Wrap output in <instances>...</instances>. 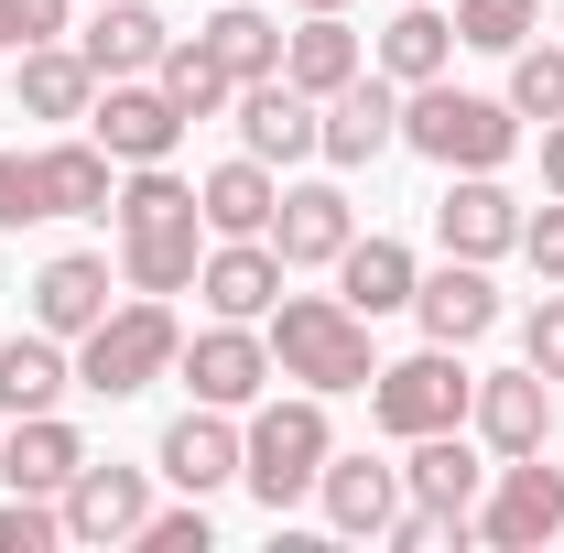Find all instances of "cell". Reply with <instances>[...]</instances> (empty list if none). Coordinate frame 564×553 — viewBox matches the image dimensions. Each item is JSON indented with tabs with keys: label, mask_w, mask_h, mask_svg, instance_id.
Wrapping results in <instances>:
<instances>
[{
	"label": "cell",
	"mask_w": 564,
	"mask_h": 553,
	"mask_svg": "<svg viewBox=\"0 0 564 553\" xmlns=\"http://www.w3.org/2000/svg\"><path fill=\"white\" fill-rule=\"evenodd\" d=\"M120 282L131 293H196V261H207V207H196V185L174 174V163H131L120 174Z\"/></svg>",
	"instance_id": "obj_1"
},
{
	"label": "cell",
	"mask_w": 564,
	"mask_h": 553,
	"mask_svg": "<svg viewBox=\"0 0 564 553\" xmlns=\"http://www.w3.org/2000/svg\"><path fill=\"white\" fill-rule=\"evenodd\" d=\"M261 337H272V369H282V380H304V391H326V402L380 380L369 315H358L348 293H282L272 315H261Z\"/></svg>",
	"instance_id": "obj_2"
},
{
	"label": "cell",
	"mask_w": 564,
	"mask_h": 553,
	"mask_svg": "<svg viewBox=\"0 0 564 553\" xmlns=\"http://www.w3.org/2000/svg\"><path fill=\"white\" fill-rule=\"evenodd\" d=\"M326 456H337L326 391H293V402H250V434H239V488H250V499H261L272 521L293 510V499H315Z\"/></svg>",
	"instance_id": "obj_3"
},
{
	"label": "cell",
	"mask_w": 564,
	"mask_h": 553,
	"mask_svg": "<svg viewBox=\"0 0 564 553\" xmlns=\"http://www.w3.org/2000/svg\"><path fill=\"white\" fill-rule=\"evenodd\" d=\"M402 141H413L423 163H445V174H499V163L521 152V109L423 76V87H402Z\"/></svg>",
	"instance_id": "obj_4"
},
{
	"label": "cell",
	"mask_w": 564,
	"mask_h": 553,
	"mask_svg": "<svg viewBox=\"0 0 564 553\" xmlns=\"http://www.w3.org/2000/svg\"><path fill=\"white\" fill-rule=\"evenodd\" d=\"M174 358H185L174 304H163V293H131V304H109V315L76 337V391L131 402V391H152V380H174Z\"/></svg>",
	"instance_id": "obj_5"
},
{
	"label": "cell",
	"mask_w": 564,
	"mask_h": 553,
	"mask_svg": "<svg viewBox=\"0 0 564 553\" xmlns=\"http://www.w3.org/2000/svg\"><path fill=\"white\" fill-rule=\"evenodd\" d=\"M478 402V369H467V347H434L423 337L413 358H380V380H369V423L380 434H445V423H467Z\"/></svg>",
	"instance_id": "obj_6"
},
{
	"label": "cell",
	"mask_w": 564,
	"mask_h": 553,
	"mask_svg": "<svg viewBox=\"0 0 564 553\" xmlns=\"http://www.w3.org/2000/svg\"><path fill=\"white\" fill-rule=\"evenodd\" d=\"M467 532L499 553H543L564 532V467H543V456H499L489 488H478V510H467Z\"/></svg>",
	"instance_id": "obj_7"
},
{
	"label": "cell",
	"mask_w": 564,
	"mask_h": 553,
	"mask_svg": "<svg viewBox=\"0 0 564 553\" xmlns=\"http://www.w3.org/2000/svg\"><path fill=\"white\" fill-rule=\"evenodd\" d=\"M174 369H185V391H196V402L250 413V402L272 391V337H261V326H239V315H207V326L185 337V358H174Z\"/></svg>",
	"instance_id": "obj_8"
},
{
	"label": "cell",
	"mask_w": 564,
	"mask_h": 553,
	"mask_svg": "<svg viewBox=\"0 0 564 553\" xmlns=\"http://www.w3.org/2000/svg\"><path fill=\"white\" fill-rule=\"evenodd\" d=\"M87 141H98L109 163H174L185 109H174L152 76H98V98H87Z\"/></svg>",
	"instance_id": "obj_9"
},
{
	"label": "cell",
	"mask_w": 564,
	"mask_h": 553,
	"mask_svg": "<svg viewBox=\"0 0 564 553\" xmlns=\"http://www.w3.org/2000/svg\"><path fill=\"white\" fill-rule=\"evenodd\" d=\"M228 109H239V152H261V163H304V152H326V98H304L293 76H250Z\"/></svg>",
	"instance_id": "obj_10"
},
{
	"label": "cell",
	"mask_w": 564,
	"mask_h": 553,
	"mask_svg": "<svg viewBox=\"0 0 564 553\" xmlns=\"http://www.w3.org/2000/svg\"><path fill=\"white\" fill-rule=\"evenodd\" d=\"M467 423H478L489 456H543V445H554V380H543L532 358H521V369H489L478 402H467Z\"/></svg>",
	"instance_id": "obj_11"
},
{
	"label": "cell",
	"mask_w": 564,
	"mask_h": 553,
	"mask_svg": "<svg viewBox=\"0 0 564 553\" xmlns=\"http://www.w3.org/2000/svg\"><path fill=\"white\" fill-rule=\"evenodd\" d=\"M66 543H141V521H152V467H76L66 478Z\"/></svg>",
	"instance_id": "obj_12"
},
{
	"label": "cell",
	"mask_w": 564,
	"mask_h": 553,
	"mask_svg": "<svg viewBox=\"0 0 564 553\" xmlns=\"http://www.w3.org/2000/svg\"><path fill=\"white\" fill-rule=\"evenodd\" d=\"M434 239H445V261H499V250H521V196L499 174H456L434 196Z\"/></svg>",
	"instance_id": "obj_13"
},
{
	"label": "cell",
	"mask_w": 564,
	"mask_h": 553,
	"mask_svg": "<svg viewBox=\"0 0 564 553\" xmlns=\"http://www.w3.org/2000/svg\"><path fill=\"white\" fill-rule=\"evenodd\" d=\"M391 141H402V87H391L380 66H358L348 87L326 98V163H337V174H358V163H380Z\"/></svg>",
	"instance_id": "obj_14"
},
{
	"label": "cell",
	"mask_w": 564,
	"mask_h": 553,
	"mask_svg": "<svg viewBox=\"0 0 564 553\" xmlns=\"http://www.w3.org/2000/svg\"><path fill=\"white\" fill-rule=\"evenodd\" d=\"M478 488H489V456L467 445V423L413 434V467H402V499H413V510H434V521H467V510H478Z\"/></svg>",
	"instance_id": "obj_15"
},
{
	"label": "cell",
	"mask_w": 564,
	"mask_h": 553,
	"mask_svg": "<svg viewBox=\"0 0 564 553\" xmlns=\"http://www.w3.org/2000/svg\"><path fill=\"white\" fill-rule=\"evenodd\" d=\"M152 467L185 488V499H217V488L239 478V423L217 413V402H196V413L163 423V445H152Z\"/></svg>",
	"instance_id": "obj_16"
},
{
	"label": "cell",
	"mask_w": 564,
	"mask_h": 553,
	"mask_svg": "<svg viewBox=\"0 0 564 553\" xmlns=\"http://www.w3.org/2000/svg\"><path fill=\"white\" fill-rule=\"evenodd\" d=\"M76 467H87V434L66 413H22L0 434V488H22V499H66Z\"/></svg>",
	"instance_id": "obj_17"
},
{
	"label": "cell",
	"mask_w": 564,
	"mask_h": 553,
	"mask_svg": "<svg viewBox=\"0 0 564 553\" xmlns=\"http://www.w3.org/2000/svg\"><path fill=\"white\" fill-rule=\"evenodd\" d=\"M413 315H423V337H434V347H478V337L499 326L489 261H445V272H423V282H413Z\"/></svg>",
	"instance_id": "obj_18"
},
{
	"label": "cell",
	"mask_w": 564,
	"mask_h": 553,
	"mask_svg": "<svg viewBox=\"0 0 564 553\" xmlns=\"http://www.w3.org/2000/svg\"><path fill=\"white\" fill-rule=\"evenodd\" d=\"M196 293H207V315L261 326V315L282 304V250H272V239H217L207 261H196Z\"/></svg>",
	"instance_id": "obj_19"
},
{
	"label": "cell",
	"mask_w": 564,
	"mask_h": 553,
	"mask_svg": "<svg viewBox=\"0 0 564 553\" xmlns=\"http://www.w3.org/2000/svg\"><path fill=\"white\" fill-rule=\"evenodd\" d=\"M348 239H358L348 185H282V207H272V250H282V272H315V261H337Z\"/></svg>",
	"instance_id": "obj_20"
},
{
	"label": "cell",
	"mask_w": 564,
	"mask_h": 553,
	"mask_svg": "<svg viewBox=\"0 0 564 553\" xmlns=\"http://www.w3.org/2000/svg\"><path fill=\"white\" fill-rule=\"evenodd\" d=\"M163 44H174V22H163L152 0H98L87 33H76V55H87L98 76H152V66H163Z\"/></svg>",
	"instance_id": "obj_21"
},
{
	"label": "cell",
	"mask_w": 564,
	"mask_h": 553,
	"mask_svg": "<svg viewBox=\"0 0 564 553\" xmlns=\"http://www.w3.org/2000/svg\"><path fill=\"white\" fill-rule=\"evenodd\" d=\"M196 207H207V239H272L282 174L261 163V152H239V163H217V174H196Z\"/></svg>",
	"instance_id": "obj_22"
},
{
	"label": "cell",
	"mask_w": 564,
	"mask_h": 553,
	"mask_svg": "<svg viewBox=\"0 0 564 553\" xmlns=\"http://www.w3.org/2000/svg\"><path fill=\"white\" fill-rule=\"evenodd\" d=\"M315 499H326V521H337L348 543H380L391 510H402V467H380V456H326Z\"/></svg>",
	"instance_id": "obj_23"
},
{
	"label": "cell",
	"mask_w": 564,
	"mask_h": 553,
	"mask_svg": "<svg viewBox=\"0 0 564 553\" xmlns=\"http://www.w3.org/2000/svg\"><path fill=\"white\" fill-rule=\"evenodd\" d=\"M33 196H44V217H109L120 163H109L98 141H44V152H33Z\"/></svg>",
	"instance_id": "obj_24"
},
{
	"label": "cell",
	"mask_w": 564,
	"mask_h": 553,
	"mask_svg": "<svg viewBox=\"0 0 564 553\" xmlns=\"http://www.w3.org/2000/svg\"><path fill=\"white\" fill-rule=\"evenodd\" d=\"M109 315V261L98 250H55L44 272H33V326L44 337H87Z\"/></svg>",
	"instance_id": "obj_25"
},
{
	"label": "cell",
	"mask_w": 564,
	"mask_h": 553,
	"mask_svg": "<svg viewBox=\"0 0 564 553\" xmlns=\"http://www.w3.org/2000/svg\"><path fill=\"white\" fill-rule=\"evenodd\" d=\"M358 66H369V44L348 33V11H304V22L282 33V76H293L304 98H337Z\"/></svg>",
	"instance_id": "obj_26"
},
{
	"label": "cell",
	"mask_w": 564,
	"mask_h": 553,
	"mask_svg": "<svg viewBox=\"0 0 564 553\" xmlns=\"http://www.w3.org/2000/svg\"><path fill=\"white\" fill-rule=\"evenodd\" d=\"M66 391H76L66 337H44V326H33V337H0V413H11V423H22V413H55Z\"/></svg>",
	"instance_id": "obj_27"
},
{
	"label": "cell",
	"mask_w": 564,
	"mask_h": 553,
	"mask_svg": "<svg viewBox=\"0 0 564 553\" xmlns=\"http://www.w3.org/2000/svg\"><path fill=\"white\" fill-rule=\"evenodd\" d=\"M456 55V11H434V0H402L391 22H380V76L391 87H423V76H445Z\"/></svg>",
	"instance_id": "obj_28"
},
{
	"label": "cell",
	"mask_w": 564,
	"mask_h": 553,
	"mask_svg": "<svg viewBox=\"0 0 564 553\" xmlns=\"http://www.w3.org/2000/svg\"><path fill=\"white\" fill-rule=\"evenodd\" d=\"M413 282H423V261L402 239H348V250H337V293H348L358 315H402Z\"/></svg>",
	"instance_id": "obj_29"
},
{
	"label": "cell",
	"mask_w": 564,
	"mask_h": 553,
	"mask_svg": "<svg viewBox=\"0 0 564 553\" xmlns=\"http://www.w3.org/2000/svg\"><path fill=\"white\" fill-rule=\"evenodd\" d=\"M98 66L76 44H22V120H87Z\"/></svg>",
	"instance_id": "obj_30"
},
{
	"label": "cell",
	"mask_w": 564,
	"mask_h": 553,
	"mask_svg": "<svg viewBox=\"0 0 564 553\" xmlns=\"http://www.w3.org/2000/svg\"><path fill=\"white\" fill-rule=\"evenodd\" d=\"M196 33H207V55L239 76V87H250V76H282V22L261 11V0H228V11L196 22Z\"/></svg>",
	"instance_id": "obj_31"
},
{
	"label": "cell",
	"mask_w": 564,
	"mask_h": 553,
	"mask_svg": "<svg viewBox=\"0 0 564 553\" xmlns=\"http://www.w3.org/2000/svg\"><path fill=\"white\" fill-rule=\"evenodd\" d=\"M152 87H163V98H174L185 120H217V109L239 98V76H228V66L207 55V33H196V44L174 33V44H163V66H152Z\"/></svg>",
	"instance_id": "obj_32"
},
{
	"label": "cell",
	"mask_w": 564,
	"mask_h": 553,
	"mask_svg": "<svg viewBox=\"0 0 564 553\" xmlns=\"http://www.w3.org/2000/svg\"><path fill=\"white\" fill-rule=\"evenodd\" d=\"M532 33H543V0H456V44H478V55H510Z\"/></svg>",
	"instance_id": "obj_33"
},
{
	"label": "cell",
	"mask_w": 564,
	"mask_h": 553,
	"mask_svg": "<svg viewBox=\"0 0 564 553\" xmlns=\"http://www.w3.org/2000/svg\"><path fill=\"white\" fill-rule=\"evenodd\" d=\"M510 109L521 120H564V44H510Z\"/></svg>",
	"instance_id": "obj_34"
},
{
	"label": "cell",
	"mask_w": 564,
	"mask_h": 553,
	"mask_svg": "<svg viewBox=\"0 0 564 553\" xmlns=\"http://www.w3.org/2000/svg\"><path fill=\"white\" fill-rule=\"evenodd\" d=\"M44 543H66V510L11 488V499H0V553H44Z\"/></svg>",
	"instance_id": "obj_35"
},
{
	"label": "cell",
	"mask_w": 564,
	"mask_h": 553,
	"mask_svg": "<svg viewBox=\"0 0 564 553\" xmlns=\"http://www.w3.org/2000/svg\"><path fill=\"white\" fill-rule=\"evenodd\" d=\"M521 358H532L543 380H564V282L532 304V315H521Z\"/></svg>",
	"instance_id": "obj_36"
},
{
	"label": "cell",
	"mask_w": 564,
	"mask_h": 553,
	"mask_svg": "<svg viewBox=\"0 0 564 553\" xmlns=\"http://www.w3.org/2000/svg\"><path fill=\"white\" fill-rule=\"evenodd\" d=\"M217 532H207V499H185V510H152L141 521V553H207Z\"/></svg>",
	"instance_id": "obj_37"
},
{
	"label": "cell",
	"mask_w": 564,
	"mask_h": 553,
	"mask_svg": "<svg viewBox=\"0 0 564 553\" xmlns=\"http://www.w3.org/2000/svg\"><path fill=\"white\" fill-rule=\"evenodd\" d=\"M521 261H532L543 282H564V196H543V207L521 217Z\"/></svg>",
	"instance_id": "obj_38"
},
{
	"label": "cell",
	"mask_w": 564,
	"mask_h": 553,
	"mask_svg": "<svg viewBox=\"0 0 564 553\" xmlns=\"http://www.w3.org/2000/svg\"><path fill=\"white\" fill-rule=\"evenodd\" d=\"M0 44H66V0H0Z\"/></svg>",
	"instance_id": "obj_39"
},
{
	"label": "cell",
	"mask_w": 564,
	"mask_h": 553,
	"mask_svg": "<svg viewBox=\"0 0 564 553\" xmlns=\"http://www.w3.org/2000/svg\"><path fill=\"white\" fill-rule=\"evenodd\" d=\"M33 217H44V196H33V152H0V239L33 228Z\"/></svg>",
	"instance_id": "obj_40"
},
{
	"label": "cell",
	"mask_w": 564,
	"mask_h": 553,
	"mask_svg": "<svg viewBox=\"0 0 564 553\" xmlns=\"http://www.w3.org/2000/svg\"><path fill=\"white\" fill-rule=\"evenodd\" d=\"M543 196H564V120H543Z\"/></svg>",
	"instance_id": "obj_41"
},
{
	"label": "cell",
	"mask_w": 564,
	"mask_h": 553,
	"mask_svg": "<svg viewBox=\"0 0 564 553\" xmlns=\"http://www.w3.org/2000/svg\"><path fill=\"white\" fill-rule=\"evenodd\" d=\"M293 11H348V0H293Z\"/></svg>",
	"instance_id": "obj_42"
},
{
	"label": "cell",
	"mask_w": 564,
	"mask_h": 553,
	"mask_svg": "<svg viewBox=\"0 0 564 553\" xmlns=\"http://www.w3.org/2000/svg\"><path fill=\"white\" fill-rule=\"evenodd\" d=\"M554 22H564V0H554Z\"/></svg>",
	"instance_id": "obj_43"
},
{
	"label": "cell",
	"mask_w": 564,
	"mask_h": 553,
	"mask_svg": "<svg viewBox=\"0 0 564 553\" xmlns=\"http://www.w3.org/2000/svg\"><path fill=\"white\" fill-rule=\"evenodd\" d=\"M0 55H11V44H0Z\"/></svg>",
	"instance_id": "obj_44"
}]
</instances>
